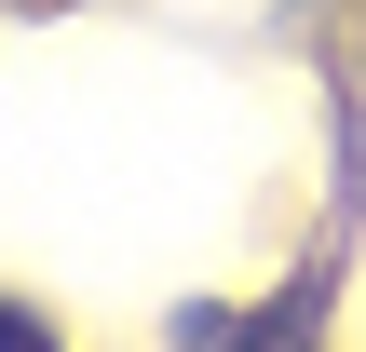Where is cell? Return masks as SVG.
<instances>
[{"mask_svg": "<svg viewBox=\"0 0 366 352\" xmlns=\"http://www.w3.org/2000/svg\"><path fill=\"white\" fill-rule=\"evenodd\" d=\"M0 352H54V326H41L27 298H0Z\"/></svg>", "mask_w": 366, "mask_h": 352, "instance_id": "6da1fadb", "label": "cell"}]
</instances>
